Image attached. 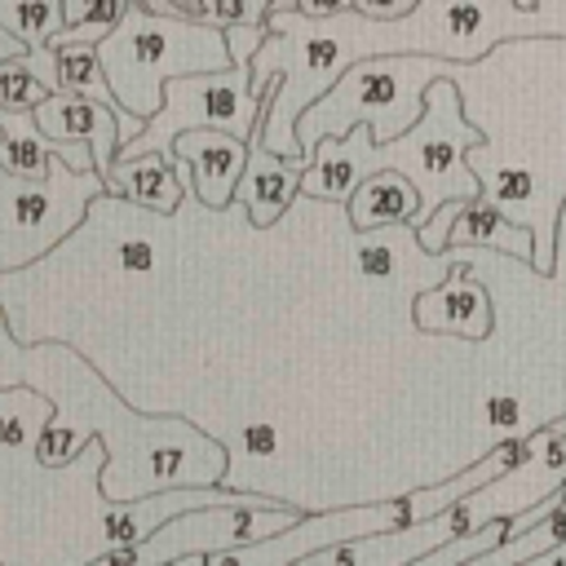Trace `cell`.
Here are the masks:
<instances>
[{
	"instance_id": "6da1fadb",
	"label": "cell",
	"mask_w": 566,
	"mask_h": 566,
	"mask_svg": "<svg viewBox=\"0 0 566 566\" xmlns=\"http://www.w3.org/2000/svg\"><path fill=\"white\" fill-rule=\"evenodd\" d=\"M97 62L115 106L142 124H150L164 111V88L172 80L221 75L234 66L226 31L159 18L146 4H124L119 27L97 44Z\"/></svg>"
},
{
	"instance_id": "7a4b0ae2",
	"label": "cell",
	"mask_w": 566,
	"mask_h": 566,
	"mask_svg": "<svg viewBox=\"0 0 566 566\" xmlns=\"http://www.w3.org/2000/svg\"><path fill=\"white\" fill-rule=\"evenodd\" d=\"M455 71H460L455 62H438V57H420V53H389V57L349 66L332 84V93H323L296 119L301 159L310 164L323 142H340L358 124L371 133L376 146L398 142L402 133H411L420 124L424 93L438 80H455Z\"/></svg>"
},
{
	"instance_id": "3957f363",
	"label": "cell",
	"mask_w": 566,
	"mask_h": 566,
	"mask_svg": "<svg viewBox=\"0 0 566 566\" xmlns=\"http://www.w3.org/2000/svg\"><path fill=\"white\" fill-rule=\"evenodd\" d=\"M482 133L460 115V88L455 80H438L424 93V115L411 133H402L389 146H376L371 133L358 124L349 137H340V150L358 181L376 172H402L420 195V226L455 199H478V172L464 164V150H473ZM416 226V230H420Z\"/></svg>"
},
{
	"instance_id": "277c9868",
	"label": "cell",
	"mask_w": 566,
	"mask_h": 566,
	"mask_svg": "<svg viewBox=\"0 0 566 566\" xmlns=\"http://www.w3.org/2000/svg\"><path fill=\"white\" fill-rule=\"evenodd\" d=\"M265 106H270V97L252 93V62L248 66H230L221 75L172 80L164 88V111L142 128L137 142L119 146L115 159L159 155V159L172 164V142L186 137V133H226V137L248 146V137L256 133Z\"/></svg>"
},
{
	"instance_id": "5b68a950",
	"label": "cell",
	"mask_w": 566,
	"mask_h": 566,
	"mask_svg": "<svg viewBox=\"0 0 566 566\" xmlns=\"http://www.w3.org/2000/svg\"><path fill=\"white\" fill-rule=\"evenodd\" d=\"M102 190L97 172H71L62 159L49 164L44 181H27L0 164V270L44 256Z\"/></svg>"
},
{
	"instance_id": "8992f818",
	"label": "cell",
	"mask_w": 566,
	"mask_h": 566,
	"mask_svg": "<svg viewBox=\"0 0 566 566\" xmlns=\"http://www.w3.org/2000/svg\"><path fill=\"white\" fill-rule=\"evenodd\" d=\"M301 522L296 509H199L186 513L168 526H159L150 539L128 544V548H111L97 566H177L190 557H212V553H230V548H248L261 544L270 535H283Z\"/></svg>"
},
{
	"instance_id": "52a82bcc",
	"label": "cell",
	"mask_w": 566,
	"mask_h": 566,
	"mask_svg": "<svg viewBox=\"0 0 566 566\" xmlns=\"http://www.w3.org/2000/svg\"><path fill=\"white\" fill-rule=\"evenodd\" d=\"M420 248L424 252H442V248H500L517 261H535V234L531 226H513L491 199H455L442 203L420 230Z\"/></svg>"
},
{
	"instance_id": "ba28073f",
	"label": "cell",
	"mask_w": 566,
	"mask_h": 566,
	"mask_svg": "<svg viewBox=\"0 0 566 566\" xmlns=\"http://www.w3.org/2000/svg\"><path fill=\"white\" fill-rule=\"evenodd\" d=\"M177 164L190 168V190L199 195V203L221 212L234 203L239 177L248 168V146L226 133H186L172 142V168Z\"/></svg>"
},
{
	"instance_id": "9c48e42d",
	"label": "cell",
	"mask_w": 566,
	"mask_h": 566,
	"mask_svg": "<svg viewBox=\"0 0 566 566\" xmlns=\"http://www.w3.org/2000/svg\"><path fill=\"white\" fill-rule=\"evenodd\" d=\"M411 314H416V327H424V332H455L469 340L491 336V323H495V305H491L486 283H478L473 274H460V270L442 287L420 292Z\"/></svg>"
},
{
	"instance_id": "30bf717a",
	"label": "cell",
	"mask_w": 566,
	"mask_h": 566,
	"mask_svg": "<svg viewBox=\"0 0 566 566\" xmlns=\"http://www.w3.org/2000/svg\"><path fill=\"white\" fill-rule=\"evenodd\" d=\"M301 177H305V164H301V159L287 164V159L270 155V150H265V137L252 133V137H248V168H243V177H239L234 199L248 203L252 226H274L279 212H287L292 195L301 190Z\"/></svg>"
},
{
	"instance_id": "8fae6325",
	"label": "cell",
	"mask_w": 566,
	"mask_h": 566,
	"mask_svg": "<svg viewBox=\"0 0 566 566\" xmlns=\"http://www.w3.org/2000/svg\"><path fill=\"white\" fill-rule=\"evenodd\" d=\"M345 212H349V226L358 234H371L380 226H411L416 230L420 226V195L402 172H376L349 195Z\"/></svg>"
},
{
	"instance_id": "7c38bea8",
	"label": "cell",
	"mask_w": 566,
	"mask_h": 566,
	"mask_svg": "<svg viewBox=\"0 0 566 566\" xmlns=\"http://www.w3.org/2000/svg\"><path fill=\"white\" fill-rule=\"evenodd\" d=\"M106 190L150 208V212H177L186 186L177 177V168L159 155H142V159H115L111 164V177H106Z\"/></svg>"
},
{
	"instance_id": "4fadbf2b",
	"label": "cell",
	"mask_w": 566,
	"mask_h": 566,
	"mask_svg": "<svg viewBox=\"0 0 566 566\" xmlns=\"http://www.w3.org/2000/svg\"><path fill=\"white\" fill-rule=\"evenodd\" d=\"M146 9L159 18H181L195 27L234 31V27H261L270 18L274 0H146Z\"/></svg>"
},
{
	"instance_id": "5bb4252c",
	"label": "cell",
	"mask_w": 566,
	"mask_h": 566,
	"mask_svg": "<svg viewBox=\"0 0 566 566\" xmlns=\"http://www.w3.org/2000/svg\"><path fill=\"white\" fill-rule=\"evenodd\" d=\"M0 27L27 44V53L49 49L62 35V4L57 0H0Z\"/></svg>"
},
{
	"instance_id": "9a60e30c",
	"label": "cell",
	"mask_w": 566,
	"mask_h": 566,
	"mask_svg": "<svg viewBox=\"0 0 566 566\" xmlns=\"http://www.w3.org/2000/svg\"><path fill=\"white\" fill-rule=\"evenodd\" d=\"M124 18V0H66L62 4V35L49 49L62 44H102Z\"/></svg>"
},
{
	"instance_id": "2e32d148",
	"label": "cell",
	"mask_w": 566,
	"mask_h": 566,
	"mask_svg": "<svg viewBox=\"0 0 566 566\" xmlns=\"http://www.w3.org/2000/svg\"><path fill=\"white\" fill-rule=\"evenodd\" d=\"M49 97H53V93H49L44 80L35 75L31 57L0 66V111H35V106L49 102Z\"/></svg>"
},
{
	"instance_id": "e0dca14e",
	"label": "cell",
	"mask_w": 566,
	"mask_h": 566,
	"mask_svg": "<svg viewBox=\"0 0 566 566\" xmlns=\"http://www.w3.org/2000/svg\"><path fill=\"white\" fill-rule=\"evenodd\" d=\"M553 429H557V433L566 438V416H562V420H553Z\"/></svg>"
},
{
	"instance_id": "ac0fdd59",
	"label": "cell",
	"mask_w": 566,
	"mask_h": 566,
	"mask_svg": "<svg viewBox=\"0 0 566 566\" xmlns=\"http://www.w3.org/2000/svg\"><path fill=\"white\" fill-rule=\"evenodd\" d=\"M4 345H9V336H4V323H0V349H4Z\"/></svg>"
}]
</instances>
